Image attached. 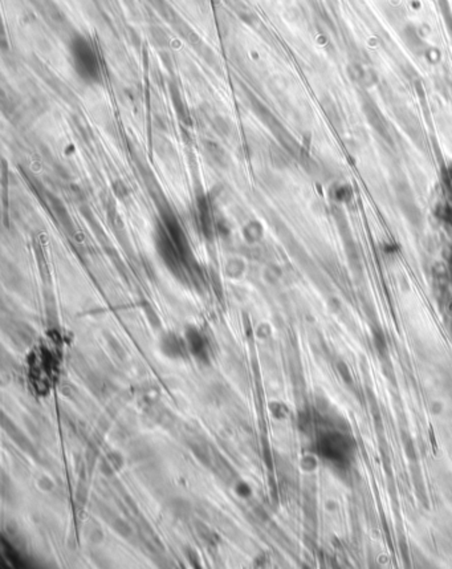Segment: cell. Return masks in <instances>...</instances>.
<instances>
[{
    "instance_id": "obj_1",
    "label": "cell",
    "mask_w": 452,
    "mask_h": 569,
    "mask_svg": "<svg viewBox=\"0 0 452 569\" xmlns=\"http://www.w3.org/2000/svg\"><path fill=\"white\" fill-rule=\"evenodd\" d=\"M72 53L75 58L76 68L80 75H83V77H95L98 75L97 57L89 43L85 42L84 39H80L79 42L73 43Z\"/></svg>"
}]
</instances>
